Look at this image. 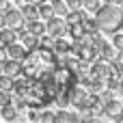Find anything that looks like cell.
<instances>
[{
    "mask_svg": "<svg viewBox=\"0 0 123 123\" xmlns=\"http://www.w3.org/2000/svg\"><path fill=\"white\" fill-rule=\"evenodd\" d=\"M95 24H97V30L99 32H106V35H112L121 28L123 24V11L119 4L115 2H106L102 4L97 11H95Z\"/></svg>",
    "mask_w": 123,
    "mask_h": 123,
    "instance_id": "1",
    "label": "cell"
},
{
    "mask_svg": "<svg viewBox=\"0 0 123 123\" xmlns=\"http://www.w3.org/2000/svg\"><path fill=\"white\" fill-rule=\"evenodd\" d=\"M45 32H48L52 39L65 37V32H67V22L61 19V15H52L50 19H45Z\"/></svg>",
    "mask_w": 123,
    "mask_h": 123,
    "instance_id": "2",
    "label": "cell"
},
{
    "mask_svg": "<svg viewBox=\"0 0 123 123\" xmlns=\"http://www.w3.org/2000/svg\"><path fill=\"white\" fill-rule=\"evenodd\" d=\"M4 17H6V26H9V28H19V26L26 24V17H24L22 9H11V6H6V9H4Z\"/></svg>",
    "mask_w": 123,
    "mask_h": 123,
    "instance_id": "3",
    "label": "cell"
},
{
    "mask_svg": "<svg viewBox=\"0 0 123 123\" xmlns=\"http://www.w3.org/2000/svg\"><path fill=\"white\" fill-rule=\"evenodd\" d=\"M0 67H2V74H6V76H11V78H15V76L22 71V63L15 61V58H9V56L0 63Z\"/></svg>",
    "mask_w": 123,
    "mask_h": 123,
    "instance_id": "4",
    "label": "cell"
},
{
    "mask_svg": "<svg viewBox=\"0 0 123 123\" xmlns=\"http://www.w3.org/2000/svg\"><path fill=\"white\" fill-rule=\"evenodd\" d=\"M4 50H6V56H9V58H15V61H22V58L26 56V52H28V50H26L22 43H17V41L4 45Z\"/></svg>",
    "mask_w": 123,
    "mask_h": 123,
    "instance_id": "5",
    "label": "cell"
},
{
    "mask_svg": "<svg viewBox=\"0 0 123 123\" xmlns=\"http://www.w3.org/2000/svg\"><path fill=\"white\" fill-rule=\"evenodd\" d=\"M106 117H112V119H117L119 115L123 112V104L121 102H117V99H108V102H104V110H102Z\"/></svg>",
    "mask_w": 123,
    "mask_h": 123,
    "instance_id": "6",
    "label": "cell"
},
{
    "mask_svg": "<svg viewBox=\"0 0 123 123\" xmlns=\"http://www.w3.org/2000/svg\"><path fill=\"white\" fill-rule=\"evenodd\" d=\"M52 50H54L58 56H65V54L71 52V41H67L65 37H56V39L52 41Z\"/></svg>",
    "mask_w": 123,
    "mask_h": 123,
    "instance_id": "7",
    "label": "cell"
},
{
    "mask_svg": "<svg viewBox=\"0 0 123 123\" xmlns=\"http://www.w3.org/2000/svg\"><path fill=\"white\" fill-rule=\"evenodd\" d=\"M24 26H26L28 32H32V35H37V37L45 35V22H41L39 17H35V19H26Z\"/></svg>",
    "mask_w": 123,
    "mask_h": 123,
    "instance_id": "8",
    "label": "cell"
},
{
    "mask_svg": "<svg viewBox=\"0 0 123 123\" xmlns=\"http://www.w3.org/2000/svg\"><path fill=\"white\" fill-rule=\"evenodd\" d=\"M13 41H17V35H15V28H9V26H2V28H0V43H2V45H9V43H13Z\"/></svg>",
    "mask_w": 123,
    "mask_h": 123,
    "instance_id": "9",
    "label": "cell"
},
{
    "mask_svg": "<svg viewBox=\"0 0 123 123\" xmlns=\"http://www.w3.org/2000/svg\"><path fill=\"white\" fill-rule=\"evenodd\" d=\"M65 17H67V24H78L86 17V11L84 9H74V11H67Z\"/></svg>",
    "mask_w": 123,
    "mask_h": 123,
    "instance_id": "10",
    "label": "cell"
},
{
    "mask_svg": "<svg viewBox=\"0 0 123 123\" xmlns=\"http://www.w3.org/2000/svg\"><path fill=\"white\" fill-rule=\"evenodd\" d=\"M0 115L4 121H15L17 119V108L13 104H6V106H0Z\"/></svg>",
    "mask_w": 123,
    "mask_h": 123,
    "instance_id": "11",
    "label": "cell"
},
{
    "mask_svg": "<svg viewBox=\"0 0 123 123\" xmlns=\"http://www.w3.org/2000/svg\"><path fill=\"white\" fill-rule=\"evenodd\" d=\"M67 30H69V35H71V39L76 41V39H82L86 32H84V28H82V22H78V24H67Z\"/></svg>",
    "mask_w": 123,
    "mask_h": 123,
    "instance_id": "12",
    "label": "cell"
},
{
    "mask_svg": "<svg viewBox=\"0 0 123 123\" xmlns=\"http://www.w3.org/2000/svg\"><path fill=\"white\" fill-rule=\"evenodd\" d=\"M37 11H39V19H50L52 15H54V9H52V4L50 2H43V4H39L37 6Z\"/></svg>",
    "mask_w": 123,
    "mask_h": 123,
    "instance_id": "13",
    "label": "cell"
},
{
    "mask_svg": "<svg viewBox=\"0 0 123 123\" xmlns=\"http://www.w3.org/2000/svg\"><path fill=\"white\" fill-rule=\"evenodd\" d=\"M22 13H24V17H26V19H35V17H39L37 4H30V2H26V4L22 6Z\"/></svg>",
    "mask_w": 123,
    "mask_h": 123,
    "instance_id": "14",
    "label": "cell"
},
{
    "mask_svg": "<svg viewBox=\"0 0 123 123\" xmlns=\"http://www.w3.org/2000/svg\"><path fill=\"white\" fill-rule=\"evenodd\" d=\"M22 45H24L26 50H35V48L39 45V37H37V35H32V32H28V35L22 39Z\"/></svg>",
    "mask_w": 123,
    "mask_h": 123,
    "instance_id": "15",
    "label": "cell"
},
{
    "mask_svg": "<svg viewBox=\"0 0 123 123\" xmlns=\"http://www.w3.org/2000/svg\"><path fill=\"white\" fill-rule=\"evenodd\" d=\"M52 4V9H54V15H61V17H65L67 15V4H65V0H52L50 2Z\"/></svg>",
    "mask_w": 123,
    "mask_h": 123,
    "instance_id": "16",
    "label": "cell"
},
{
    "mask_svg": "<svg viewBox=\"0 0 123 123\" xmlns=\"http://www.w3.org/2000/svg\"><path fill=\"white\" fill-rule=\"evenodd\" d=\"M82 28H84V32H86V35H93V32H97V24H95V17L91 19V17L86 15V17L82 19Z\"/></svg>",
    "mask_w": 123,
    "mask_h": 123,
    "instance_id": "17",
    "label": "cell"
},
{
    "mask_svg": "<svg viewBox=\"0 0 123 123\" xmlns=\"http://www.w3.org/2000/svg\"><path fill=\"white\" fill-rule=\"evenodd\" d=\"M102 4H104L102 0H82V9H84L86 13H95Z\"/></svg>",
    "mask_w": 123,
    "mask_h": 123,
    "instance_id": "18",
    "label": "cell"
},
{
    "mask_svg": "<svg viewBox=\"0 0 123 123\" xmlns=\"http://www.w3.org/2000/svg\"><path fill=\"white\" fill-rule=\"evenodd\" d=\"M54 123H71V112H67V110L54 112Z\"/></svg>",
    "mask_w": 123,
    "mask_h": 123,
    "instance_id": "19",
    "label": "cell"
},
{
    "mask_svg": "<svg viewBox=\"0 0 123 123\" xmlns=\"http://www.w3.org/2000/svg\"><path fill=\"white\" fill-rule=\"evenodd\" d=\"M0 89L2 91H11L13 89V78L6 74H0Z\"/></svg>",
    "mask_w": 123,
    "mask_h": 123,
    "instance_id": "20",
    "label": "cell"
},
{
    "mask_svg": "<svg viewBox=\"0 0 123 123\" xmlns=\"http://www.w3.org/2000/svg\"><path fill=\"white\" fill-rule=\"evenodd\" d=\"M112 45L117 48V50H123V32H112Z\"/></svg>",
    "mask_w": 123,
    "mask_h": 123,
    "instance_id": "21",
    "label": "cell"
},
{
    "mask_svg": "<svg viewBox=\"0 0 123 123\" xmlns=\"http://www.w3.org/2000/svg\"><path fill=\"white\" fill-rule=\"evenodd\" d=\"M6 104H13L11 91H2V89H0V106H6Z\"/></svg>",
    "mask_w": 123,
    "mask_h": 123,
    "instance_id": "22",
    "label": "cell"
},
{
    "mask_svg": "<svg viewBox=\"0 0 123 123\" xmlns=\"http://www.w3.org/2000/svg\"><path fill=\"white\" fill-rule=\"evenodd\" d=\"M65 4H67L69 11H74V9H82V0H65Z\"/></svg>",
    "mask_w": 123,
    "mask_h": 123,
    "instance_id": "23",
    "label": "cell"
},
{
    "mask_svg": "<svg viewBox=\"0 0 123 123\" xmlns=\"http://www.w3.org/2000/svg\"><path fill=\"white\" fill-rule=\"evenodd\" d=\"M39 121L52 123V121H54V112H50V110H45V112H41V115H39Z\"/></svg>",
    "mask_w": 123,
    "mask_h": 123,
    "instance_id": "24",
    "label": "cell"
},
{
    "mask_svg": "<svg viewBox=\"0 0 123 123\" xmlns=\"http://www.w3.org/2000/svg\"><path fill=\"white\" fill-rule=\"evenodd\" d=\"M4 58H6V50H4V45L0 43V63H2Z\"/></svg>",
    "mask_w": 123,
    "mask_h": 123,
    "instance_id": "25",
    "label": "cell"
},
{
    "mask_svg": "<svg viewBox=\"0 0 123 123\" xmlns=\"http://www.w3.org/2000/svg\"><path fill=\"white\" fill-rule=\"evenodd\" d=\"M6 26V17H4V11H0V28Z\"/></svg>",
    "mask_w": 123,
    "mask_h": 123,
    "instance_id": "26",
    "label": "cell"
},
{
    "mask_svg": "<svg viewBox=\"0 0 123 123\" xmlns=\"http://www.w3.org/2000/svg\"><path fill=\"white\" fill-rule=\"evenodd\" d=\"M24 2H30V4H37V6H39V4H43V2H48V0H24Z\"/></svg>",
    "mask_w": 123,
    "mask_h": 123,
    "instance_id": "27",
    "label": "cell"
},
{
    "mask_svg": "<svg viewBox=\"0 0 123 123\" xmlns=\"http://www.w3.org/2000/svg\"><path fill=\"white\" fill-rule=\"evenodd\" d=\"M30 119H32V121H35V119H39V112H37L35 108H32V112H30Z\"/></svg>",
    "mask_w": 123,
    "mask_h": 123,
    "instance_id": "28",
    "label": "cell"
},
{
    "mask_svg": "<svg viewBox=\"0 0 123 123\" xmlns=\"http://www.w3.org/2000/svg\"><path fill=\"white\" fill-rule=\"evenodd\" d=\"M119 91H121V93H123V76H121V78H119Z\"/></svg>",
    "mask_w": 123,
    "mask_h": 123,
    "instance_id": "29",
    "label": "cell"
},
{
    "mask_svg": "<svg viewBox=\"0 0 123 123\" xmlns=\"http://www.w3.org/2000/svg\"><path fill=\"white\" fill-rule=\"evenodd\" d=\"M117 121H121V123H123V112L119 115V117H117Z\"/></svg>",
    "mask_w": 123,
    "mask_h": 123,
    "instance_id": "30",
    "label": "cell"
},
{
    "mask_svg": "<svg viewBox=\"0 0 123 123\" xmlns=\"http://www.w3.org/2000/svg\"><path fill=\"white\" fill-rule=\"evenodd\" d=\"M110 2H115V4H121L123 0H110Z\"/></svg>",
    "mask_w": 123,
    "mask_h": 123,
    "instance_id": "31",
    "label": "cell"
},
{
    "mask_svg": "<svg viewBox=\"0 0 123 123\" xmlns=\"http://www.w3.org/2000/svg\"><path fill=\"white\" fill-rule=\"evenodd\" d=\"M2 4H4V0H0V6H2Z\"/></svg>",
    "mask_w": 123,
    "mask_h": 123,
    "instance_id": "32",
    "label": "cell"
},
{
    "mask_svg": "<svg viewBox=\"0 0 123 123\" xmlns=\"http://www.w3.org/2000/svg\"><path fill=\"white\" fill-rule=\"evenodd\" d=\"M119 6H121V11H123V2H121V4H119Z\"/></svg>",
    "mask_w": 123,
    "mask_h": 123,
    "instance_id": "33",
    "label": "cell"
},
{
    "mask_svg": "<svg viewBox=\"0 0 123 123\" xmlns=\"http://www.w3.org/2000/svg\"><path fill=\"white\" fill-rule=\"evenodd\" d=\"M102 2H110V0H102Z\"/></svg>",
    "mask_w": 123,
    "mask_h": 123,
    "instance_id": "34",
    "label": "cell"
},
{
    "mask_svg": "<svg viewBox=\"0 0 123 123\" xmlns=\"http://www.w3.org/2000/svg\"><path fill=\"white\" fill-rule=\"evenodd\" d=\"M15 2H19V0H15Z\"/></svg>",
    "mask_w": 123,
    "mask_h": 123,
    "instance_id": "35",
    "label": "cell"
},
{
    "mask_svg": "<svg viewBox=\"0 0 123 123\" xmlns=\"http://www.w3.org/2000/svg\"><path fill=\"white\" fill-rule=\"evenodd\" d=\"M121 28H123V24H121Z\"/></svg>",
    "mask_w": 123,
    "mask_h": 123,
    "instance_id": "36",
    "label": "cell"
},
{
    "mask_svg": "<svg viewBox=\"0 0 123 123\" xmlns=\"http://www.w3.org/2000/svg\"><path fill=\"white\" fill-rule=\"evenodd\" d=\"M121 104H123V102H121Z\"/></svg>",
    "mask_w": 123,
    "mask_h": 123,
    "instance_id": "37",
    "label": "cell"
}]
</instances>
